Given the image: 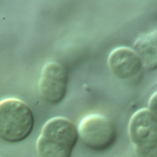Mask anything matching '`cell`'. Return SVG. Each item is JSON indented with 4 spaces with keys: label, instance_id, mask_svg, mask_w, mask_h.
<instances>
[{
    "label": "cell",
    "instance_id": "1",
    "mask_svg": "<svg viewBox=\"0 0 157 157\" xmlns=\"http://www.w3.org/2000/svg\"><path fill=\"white\" fill-rule=\"evenodd\" d=\"M78 139L77 127L70 120L55 117L43 125L36 151L40 157H71Z\"/></svg>",
    "mask_w": 157,
    "mask_h": 157
},
{
    "label": "cell",
    "instance_id": "2",
    "mask_svg": "<svg viewBox=\"0 0 157 157\" xmlns=\"http://www.w3.org/2000/svg\"><path fill=\"white\" fill-rule=\"evenodd\" d=\"M35 117L24 101L6 98L0 100V139L9 144L25 141L31 134Z\"/></svg>",
    "mask_w": 157,
    "mask_h": 157
},
{
    "label": "cell",
    "instance_id": "3",
    "mask_svg": "<svg viewBox=\"0 0 157 157\" xmlns=\"http://www.w3.org/2000/svg\"><path fill=\"white\" fill-rule=\"evenodd\" d=\"M78 136L83 144L93 151L109 149L117 138L113 121L101 114H89L84 117L77 125Z\"/></svg>",
    "mask_w": 157,
    "mask_h": 157
},
{
    "label": "cell",
    "instance_id": "4",
    "mask_svg": "<svg viewBox=\"0 0 157 157\" xmlns=\"http://www.w3.org/2000/svg\"><path fill=\"white\" fill-rule=\"evenodd\" d=\"M68 74L63 64L51 61L44 64L39 79V92L41 98L50 105H58L65 98Z\"/></svg>",
    "mask_w": 157,
    "mask_h": 157
},
{
    "label": "cell",
    "instance_id": "5",
    "mask_svg": "<svg viewBox=\"0 0 157 157\" xmlns=\"http://www.w3.org/2000/svg\"><path fill=\"white\" fill-rule=\"evenodd\" d=\"M128 132L135 148L157 145V117L149 109H139L132 116Z\"/></svg>",
    "mask_w": 157,
    "mask_h": 157
},
{
    "label": "cell",
    "instance_id": "6",
    "mask_svg": "<svg viewBox=\"0 0 157 157\" xmlns=\"http://www.w3.org/2000/svg\"><path fill=\"white\" fill-rule=\"evenodd\" d=\"M108 64L111 73L122 80L137 75L144 67L138 53L134 49L128 47L114 49L109 55Z\"/></svg>",
    "mask_w": 157,
    "mask_h": 157
},
{
    "label": "cell",
    "instance_id": "7",
    "mask_svg": "<svg viewBox=\"0 0 157 157\" xmlns=\"http://www.w3.org/2000/svg\"><path fill=\"white\" fill-rule=\"evenodd\" d=\"M134 51L149 70L157 68V30L144 34L134 42Z\"/></svg>",
    "mask_w": 157,
    "mask_h": 157
},
{
    "label": "cell",
    "instance_id": "8",
    "mask_svg": "<svg viewBox=\"0 0 157 157\" xmlns=\"http://www.w3.org/2000/svg\"><path fill=\"white\" fill-rule=\"evenodd\" d=\"M136 157H157V145L135 148Z\"/></svg>",
    "mask_w": 157,
    "mask_h": 157
},
{
    "label": "cell",
    "instance_id": "9",
    "mask_svg": "<svg viewBox=\"0 0 157 157\" xmlns=\"http://www.w3.org/2000/svg\"><path fill=\"white\" fill-rule=\"evenodd\" d=\"M148 109L157 117V92H155L149 99Z\"/></svg>",
    "mask_w": 157,
    "mask_h": 157
}]
</instances>
